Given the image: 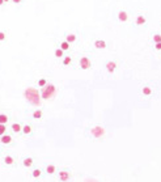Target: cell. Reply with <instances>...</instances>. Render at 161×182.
Listing matches in <instances>:
<instances>
[{
    "instance_id": "1",
    "label": "cell",
    "mask_w": 161,
    "mask_h": 182,
    "mask_svg": "<svg viewBox=\"0 0 161 182\" xmlns=\"http://www.w3.org/2000/svg\"><path fill=\"white\" fill-rule=\"evenodd\" d=\"M24 97L26 98V101L29 102L30 105H33V106H40L41 105V93L38 92V89H36V88H26V89L24 91Z\"/></svg>"
},
{
    "instance_id": "2",
    "label": "cell",
    "mask_w": 161,
    "mask_h": 182,
    "mask_svg": "<svg viewBox=\"0 0 161 182\" xmlns=\"http://www.w3.org/2000/svg\"><path fill=\"white\" fill-rule=\"evenodd\" d=\"M55 92H57V88H55L54 84H51V83H47L46 87H43L41 89V98L42 100H50V98H53L55 96Z\"/></svg>"
},
{
    "instance_id": "3",
    "label": "cell",
    "mask_w": 161,
    "mask_h": 182,
    "mask_svg": "<svg viewBox=\"0 0 161 182\" xmlns=\"http://www.w3.org/2000/svg\"><path fill=\"white\" fill-rule=\"evenodd\" d=\"M104 135H105V129L102 126H94L89 130V136L93 138V139H101Z\"/></svg>"
},
{
    "instance_id": "4",
    "label": "cell",
    "mask_w": 161,
    "mask_h": 182,
    "mask_svg": "<svg viewBox=\"0 0 161 182\" xmlns=\"http://www.w3.org/2000/svg\"><path fill=\"white\" fill-rule=\"evenodd\" d=\"M58 180L60 182H68L71 180V172L68 169H60L58 172Z\"/></svg>"
},
{
    "instance_id": "5",
    "label": "cell",
    "mask_w": 161,
    "mask_h": 182,
    "mask_svg": "<svg viewBox=\"0 0 161 182\" xmlns=\"http://www.w3.org/2000/svg\"><path fill=\"white\" fill-rule=\"evenodd\" d=\"M79 66H80L81 70H89L92 67V62L88 57H81L80 60H79Z\"/></svg>"
},
{
    "instance_id": "6",
    "label": "cell",
    "mask_w": 161,
    "mask_h": 182,
    "mask_svg": "<svg viewBox=\"0 0 161 182\" xmlns=\"http://www.w3.org/2000/svg\"><path fill=\"white\" fill-rule=\"evenodd\" d=\"M12 136L8 135V134H4L3 136H0V143H2L3 146H9V144H12Z\"/></svg>"
},
{
    "instance_id": "7",
    "label": "cell",
    "mask_w": 161,
    "mask_h": 182,
    "mask_svg": "<svg viewBox=\"0 0 161 182\" xmlns=\"http://www.w3.org/2000/svg\"><path fill=\"white\" fill-rule=\"evenodd\" d=\"M105 67H106V71L109 74H113L117 70V62H114V60H109V62H106V64H105Z\"/></svg>"
},
{
    "instance_id": "8",
    "label": "cell",
    "mask_w": 161,
    "mask_h": 182,
    "mask_svg": "<svg viewBox=\"0 0 161 182\" xmlns=\"http://www.w3.org/2000/svg\"><path fill=\"white\" fill-rule=\"evenodd\" d=\"M147 23V17L144 15H138L136 16V19H135V25L136 26H143V25H146Z\"/></svg>"
},
{
    "instance_id": "9",
    "label": "cell",
    "mask_w": 161,
    "mask_h": 182,
    "mask_svg": "<svg viewBox=\"0 0 161 182\" xmlns=\"http://www.w3.org/2000/svg\"><path fill=\"white\" fill-rule=\"evenodd\" d=\"M15 157L12 156V155H5L4 157H3V164L4 165H7V167H11V165H13L15 164Z\"/></svg>"
},
{
    "instance_id": "10",
    "label": "cell",
    "mask_w": 161,
    "mask_h": 182,
    "mask_svg": "<svg viewBox=\"0 0 161 182\" xmlns=\"http://www.w3.org/2000/svg\"><path fill=\"white\" fill-rule=\"evenodd\" d=\"M142 95L143 96H146V97H149V96H152L153 95V89L149 85H144L142 88Z\"/></svg>"
},
{
    "instance_id": "11",
    "label": "cell",
    "mask_w": 161,
    "mask_h": 182,
    "mask_svg": "<svg viewBox=\"0 0 161 182\" xmlns=\"http://www.w3.org/2000/svg\"><path fill=\"white\" fill-rule=\"evenodd\" d=\"M118 20L121 23H127V21H129V13H127L126 11H121L118 13Z\"/></svg>"
},
{
    "instance_id": "12",
    "label": "cell",
    "mask_w": 161,
    "mask_h": 182,
    "mask_svg": "<svg viewBox=\"0 0 161 182\" xmlns=\"http://www.w3.org/2000/svg\"><path fill=\"white\" fill-rule=\"evenodd\" d=\"M94 47L98 49V50H104V49H106V42L102 41V40H97V41H94Z\"/></svg>"
},
{
    "instance_id": "13",
    "label": "cell",
    "mask_w": 161,
    "mask_h": 182,
    "mask_svg": "<svg viewBox=\"0 0 161 182\" xmlns=\"http://www.w3.org/2000/svg\"><path fill=\"white\" fill-rule=\"evenodd\" d=\"M33 164H34V160H33L32 157H24L23 159V165L25 168H32Z\"/></svg>"
},
{
    "instance_id": "14",
    "label": "cell",
    "mask_w": 161,
    "mask_h": 182,
    "mask_svg": "<svg viewBox=\"0 0 161 182\" xmlns=\"http://www.w3.org/2000/svg\"><path fill=\"white\" fill-rule=\"evenodd\" d=\"M11 130H12V132H15V134H20V132L23 131V126L20 123H12L11 125Z\"/></svg>"
},
{
    "instance_id": "15",
    "label": "cell",
    "mask_w": 161,
    "mask_h": 182,
    "mask_svg": "<svg viewBox=\"0 0 161 182\" xmlns=\"http://www.w3.org/2000/svg\"><path fill=\"white\" fill-rule=\"evenodd\" d=\"M45 170H46V173H47V174L53 176V174L57 173V170H58V169H57V167H55L54 164H49L47 167H46V169H45Z\"/></svg>"
},
{
    "instance_id": "16",
    "label": "cell",
    "mask_w": 161,
    "mask_h": 182,
    "mask_svg": "<svg viewBox=\"0 0 161 182\" xmlns=\"http://www.w3.org/2000/svg\"><path fill=\"white\" fill-rule=\"evenodd\" d=\"M41 176H42V169H41V168L33 169V172H32V177H33V178H40Z\"/></svg>"
},
{
    "instance_id": "17",
    "label": "cell",
    "mask_w": 161,
    "mask_h": 182,
    "mask_svg": "<svg viewBox=\"0 0 161 182\" xmlns=\"http://www.w3.org/2000/svg\"><path fill=\"white\" fill-rule=\"evenodd\" d=\"M42 114H43V113H42L41 109H36L34 112H33V114H32V115H33V119H37V121L41 119V118H42Z\"/></svg>"
},
{
    "instance_id": "18",
    "label": "cell",
    "mask_w": 161,
    "mask_h": 182,
    "mask_svg": "<svg viewBox=\"0 0 161 182\" xmlns=\"http://www.w3.org/2000/svg\"><path fill=\"white\" fill-rule=\"evenodd\" d=\"M32 126L30 125H25V126H23V131H21V132H23V134L24 135H30L32 134Z\"/></svg>"
},
{
    "instance_id": "19",
    "label": "cell",
    "mask_w": 161,
    "mask_h": 182,
    "mask_svg": "<svg viewBox=\"0 0 161 182\" xmlns=\"http://www.w3.org/2000/svg\"><path fill=\"white\" fill-rule=\"evenodd\" d=\"M7 123H8V115L0 114V125H7Z\"/></svg>"
},
{
    "instance_id": "20",
    "label": "cell",
    "mask_w": 161,
    "mask_h": 182,
    "mask_svg": "<svg viewBox=\"0 0 161 182\" xmlns=\"http://www.w3.org/2000/svg\"><path fill=\"white\" fill-rule=\"evenodd\" d=\"M55 57H57V58H64V51L62 50V49H57V50H55Z\"/></svg>"
},
{
    "instance_id": "21",
    "label": "cell",
    "mask_w": 161,
    "mask_h": 182,
    "mask_svg": "<svg viewBox=\"0 0 161 182\" xmlns=\"http://www.w3.org/2000/svg\"><path fill=\"white\" fill-rule=\"evenodd\" d=\"M66 41H67L70 45H71V43H74L76 41V36L75 34H68L67 37H66Z\"/></svg>"
},
{
    "instance_id": "22",
    "label": "cell",
    "mask_w": 161,
    "mask_h": 182,
    "mask_svg": "<svg viewBox=\"0 0 161 182\" xmlns=\"http://www.w3.org/2000/svg\"><path fill=\"white\" fill-rule=\"evenodd\" d=\"M60 49H62L63 51H67V50H70V43H68L67 41H63L62 43H60Z\"/></svg>"
},
{
    "instance_id": "23",
    "label": "cell",
    "mask_w": 161,
    "mask_h": 182,
    "mask_svg": "<svg viewBox=\"0 0 161 182\" xmlns=\"http://www.w3.org/2000/svg\"><path fill=\"white\" fill-rule=\"evenodd\" d=\"M47 85V80L46 79H40V80H38V87H40V88H43V87H46Z\"/></svg>"
},
{
    "instance_id": "24",
    "label": "cell",
    "mask_w": 161,
    "mask_h": 182,
    "mask_svg": "<svg viewBox=\"0 0 161 182\" xmlns=\"http://www.w3.org/2000/svg\"><path fill=\"white\" fill-rule=\"evenodd\" d=\"M7 134V125H0V136Z\"/></svg>"
},
{
    "instance_id": "25",
    "label": "cell",
    "mask_w": 161,
    "mask_h": 182,
    "mask_svg": "<svg viewBox=\"0 0 161 182\" xmlns=\"http://www.w3.org/2000/svg\"><path fill=\"white\" fill-rule=\"evenodd\" d=\"M72 62V58L71 57H64L63 58V66H70Z\"/></svg>"
},
{
    "instance_id": "26",
    "label": "cell",
    "mask_w": 161,
    "mask_h": 182,
    "mask_svg": "<svg viewBox=\"0 0 161 182\" xmlns=\"http://www.w3.org/2000/svg\"><path fill=\"white\" fill-rule=\"evenodd\" d=\"M153 42L160 43L161 42V34H153Z\"/></svg>"
},
{
    "instance_id": "27",
    "label": "cell",
    "mask_w": 161,
    "mask_h": 182,
    "mask_svg": "<svg viewBox=\"0 0 161 182\" xmlns=\"http://www.w3.org/2000/svg\"><path fill=\"white\" fill-rule=\"evenodd\" d=\"M155 50L161 51V42L160 43H155Z\"/></svg>"
},
{
    "instance_id": "28",
    "label": "cell",
    "mask_w": 161,
    "mask_h": 182,
    "mask_svg": "<svg viewBox=\"0 0 161 182\" xmlns=\"http://www.w3.org/2000/svg\"><path fill=\"white\" fill-rule=\"evenodd\" d=\"M5 38H7V36H5L4 32H0V41H4Z\"/></svg>"
},
{
    "instance_id": "29",
    "label": "cell",
    "mask_w": 161,
    "mask_h": 182,
    "mask_svg": "<svg viewBox=\"0 0 161 182\" xmlns=\"http://www.w3.org/2000/svg\"><path fill=\"white\" fill-rule=\"evenodd\" d=\"M13 3H16V4H19V3H21V0H12Z\"/></svg>"
},
{
    "instance_id": "30",
    "label": "cell",
    "mask_w": 161,
    "mask_h": 182,
    "mask_svg": "<svg viewBox=\"0 0 161 182\" xmlns=\"http://www.w3.org/2000/svg\"><path fill=\"white\" fill-rule=\"evenodd\" d=\"M4 4V0H0V5H3Z\"/></svg>"
},
{
    "instance_id": "31",
    "label": "cell",
    "mask_w": 161,
    "mask_h": 182,
    "mask_svg": "<svg viewBox=\"0 0 161 182\" xmlns=\"http://www.w3.org/2000/svg\"><path fill=\"white\" fill-rule=\"evenodd\" d=\"M9 2V0H4V3H8Z\"/></svg>"
}]
</instances>
